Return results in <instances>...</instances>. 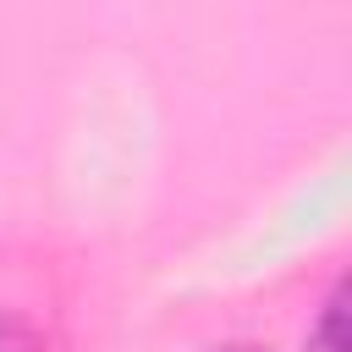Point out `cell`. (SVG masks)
I'll list each match as a JSON object with an SVG mask.
<instances>
[{
  "instance_id": "6da1fadb",
  "label": "cell",
  "mask_w": 352,
  "mask_h": 352,
  "mask_svg": "<svg viewBox=\"0 0 352 352\" xmlns=\"http://www.w3.org/2000/svg\"><path fill=\"white\" fill-rule=\"evenodd\" d=\"M308 352H346V314H341V292L324 302L314 336H308Z\"/></svg>"
},
{
  "instance_id": "7a4b0ae2",
  "label": "cell",
  "mask_w": 352,
  "mask_h": 352,
  "mask_svg": "<svg viewBox=\"0 0 352 352\" xmlns=\"http://www.w3.org/2000/svg\"><path fill=\"white\" fill-rule=\"evenodd\" d=\"M220 352H264V346H220Z\"/></svg>"
}]
</instances>
